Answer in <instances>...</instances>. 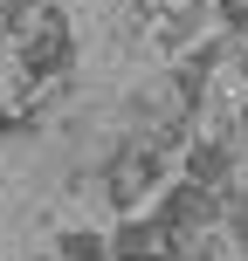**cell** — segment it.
Instances as JSON below:
<instances>
[{"label": "cell", "instance_id": "8992f818", "mask_svg": "<svg viewBox=\"0 0 248 261\" xmlns=\"http://www.w3.org/2000/svg\"><path fill=\"white\" fill-rule=\"evenodd\" d=\"M35 261H55V254H35Z\"/></svg>", "mask_w": 248, "mask_h": 261}, {"label": "cell", "instance_id": "5b68a950", "mask_svg": "<svg viewBox=\"0 0 248 261\" xmlns=\"http://www.w3.org/2000/svg\"><path fill=\"white\" fill-rule=\"evenodd\" d=\"M49 254L55 261H110V234H97V227H62Z\"/></svg>", "mask_w": 248, "mask_h": 261}, {"label": "cell", "instance_id": "7a4b0ae2", "mask_svg": "<svg viewBox=\"0 0 248 261\" xmlns=\"http://www.w3.org/2000/svg\"><path fill=\"white\" fill-rule=\"evenodd\" d=\"M152 213L172 227L179 241H200V234H214L221 227V193H207V186H193V179H166L159 186V199H152Z\"/></svg>", "mask_w": 248, "mask_h": 261}, {"label": "cell", "instance_id": "3957f363", "mask_svg": "<svg viewBox=\"0 0 248 261\" xmlns=\"http://www.w3.org/2000/svg\"><path fill=\"white\" fill-rule=\"evenodd\" d=\"M179 248L186 241L159 213H118V227H110V261H179Z\"/></svg>", "mask_w": 248, "mask_h": 261}, {"label": "cell", "instance_id": "6da1fadb", "mask_svg": "<svg viewBox=\"0 0 248 261\" xmlns=\"http://www.w3.org/2000/svg\"><path fill=\"white\" fill-rule=\"evenodd\" d=\"M97 165H104V206L138 213V199H159V186H166V144L118 130V144H110Z\"/></svg>", "mask_w": 248, "mask_h": 261}, {"label": "cell", "instance_id": "277c9868", "mask_svg": "<svg viewBox=\"0 0 248 261\" xmlns=\"http://www.w3.org/2000/svg\"><path fill=\"white\" fill-rule=\"evenodd\" d=\"M186 172L179 179H193V186H207V193H235V179H241V151L228 138H200L193 130V144H186Z\"/></svg>", "mask_w": 248, "mask_h": 261}]
</instances>
